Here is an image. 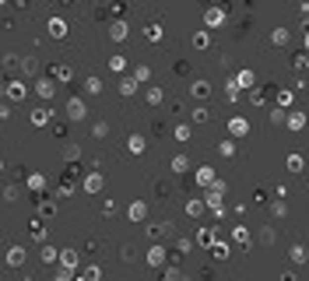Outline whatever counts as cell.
<instances>
[{
  "label": "cell",
  "instance_id": "cell-1",
  "mask_svg": "<svg viewBox=\"0 0 309 281\" xmlns=\"http://www.w3.org/2000/svg\"><path fill=\"white\" fill-rule=\"evenodd\" d=\"M228 134L232 137H246L250 134V119L246 116H228Z\"/></svg>",
  "mask_w": 309,
  "mask_h": 281
},
{
  "label": "cell",
  "instance_id": "cell-2",
  "mask_svg": "<svg viewBox=\"0 0 309 281\" xmlns=\"http://www.w3.org/2000/svg\"><path fill=\"white\" fill-rule=\"evenodd\" d=\"M236 85H239L243 92H250V88L257 85V70H250V67H243V70L236 74Z\"/></svg>",
  "mask_w": 309,
  "mask_h": 281
},
{
  "label": "cell",
  "instance_id": "cell-3",
  "mask_svg": "<svg viewBox=\"0 0 309 281\" xmlns=\"http://www.w3.org/2000/svg\"><path fill=\"white\" fill-rule=\"evenodd\" d=\"M204 211H207V200L204 197H193L190 204H186V215L190 218H204Z\"/></svg>",
  "mask_w": 309,
  "mask_h": 281
},
{
  "label": "cell",
  "instance_id": "cell-4",
  "mask_svg": "<svg viewBox=\"0 0 309 281\" xmlns=\"http://www.w3.org/2000/svg\"><path fill=\"white\" fill-rule=\"evenodd\" d=\"M109 39H112V43H123V39H127V21L123 18H116L109 25Z\"/></svg>",
  "mask_w": 309,
  "mask_h": 281
},
{
  "label": "cell",
  "instance_id": "cell-5",
  "mask_svg": "<svg viewBox=\"0 0 309 281\" xmlns=\"http://www.w3.org/2000/svg\"><path fill=\"white\" fill-rule=\"evenodd\" d=\"M214 239H218V232H214V228H197V235H193V243L207 250V246L214 243Z\"/></svg>",
  "mask_w": 309,
  "mask_h": 281
},
{
  "label": "cell",
  "instance_id": "cell-6",
  "mask_svg": "<svg viewBox=\"0 0 309 281\" xmlns=\"http://www.w3.org/2000/svg\"><path fill=\"white\" fill-rule=\"evenodd\" d=\"M306 123H309L306 112H285V127H288V130H302Z\"/></svg>",
  "mask_w": 309,
  "mask_h": 281
},
{
  "label": "cell",
  "instance_id": "cell-7",
  "mask_svg": "<svg viewBox=\"0 0 309 281\" xmlns=\"http://www.w3.org/2000/svg\"><path fill=\"white\" fill-rule=\"evenodd\" d=\"M165 257H169V253H165V246H151V250H148V264H151V267H162V264H165Z\"/></svg>",
  "mask_w": 309,
  "mask_h": 281
},
{
  "label": "cell",
  "instance_id": "cell-8",
  "mask_svg": "<svg viewBox=\"0 0 309 281\" xmlns=\"http://www.w3.org/2000/svg\"><path fill=\"white\" fill-rule=\"evenodd\" d=\"M221 21H225V11H221V7H211V11L204 14V25H207V28H218Z\"/></svg>",
  "mask_w": 309,
  "mask_h": 281
},
{
  "label": "cell",
  "instance_id": "cell-9",
  "mask_svg": "<svg viewBox=\"0 0 309 281\" xmlns=\"http://www.w3.org/2000/svg\"><path fill=\"white\" fill-rule=\"evenodd\" d=\"M207 92H211V85L204 81V77H201V81H193V85H190V95L197 99V102H201V99H207Z\"/></svg>",
  "mask_w": 309,
  "mask_h": 281
},
{
  "label": "cell",
  "instance_id": "cell-10",
  "mask_svg": "<svg viewBox=\"0 0 309 281\" xmlns=\"http://www.w3.org/2000/svg\"><path fill=\"white\" fill-rule=\"evenodd\" d=\"M67 116H70V119H85V102H81V99H70V102H67Z\"/></svg>",
  "mask_w": 309,
  "mask_h": 281
},
{
  "label": "cell",
  "instance_id": "cell-11",
  "mask_svg": "<svg viewBox=\"0 0 309 281\" xmlns=\"http://www.w3.org/2000/svg\"><path fill=\"white\" fill-rule=\"evenodd\" d=\"M190 43H193V50H207V46H211V35H207V28L193 32V39H190Z\"/></svg>",
  "mask_w": 309,
  "mask_h": 281
},
{
  "label": "cell",
  "instance_id": "cell-12",
  "mask_svg": "<svg viewBox=\"0 0 309 281\" xmlns=\"http://www.w3.org/2000/svg\"><path fill=\"white\" fill-rule=\"evenodd\" d=\"M148 218V204H144V200H134V204H130V222H144Z\"/></svg>",
  "mask_w": 309,
  "mask_h": 281
},
{
  "label": "cell",
  "instance_id": "cell-13",
  "mask_svg": "<svg viewBox=\"0 0 309 281\" xmlns=\"http://www.w3.org/2000/svg\"><path fill=\"white\" fill-rule=\"evenodd\" d=\"M239 95H243V88L236 85V77H228V81H225V99L228 102H239Z\"/></svg>",
  "mask_w": 309,
  "mask_h": 281
},
{
  "label": "cell",
  "instance_id": "cell-14",
  "mask_svg": "<svg viewBox=\"0 0 309 281\" xmlns=\"http://www.w3.org/2000/svg\"><path fill=\"white\" fill-rule=\"evenodd\" d=\"M35 92L43 95V99H53V92H56V88H53L50 77H39V81H35Z\"/></svg>",
  "mask_w": 309,
  "mask_h": 281
},
{
  "label": "cell",
  "instance_id": "cell-15",
  "mask_svg": "<svg viewBox=\"0 0 309 281\" xmlns=\"http://www.w3.org/2000/svg\"><path fill=\"white\" fill-rule=\"evenodd\" d=\"M50 35H53V39H63V35H67V21H63V18H50Z\"/></svg>",
  "mask_w": 309,
  "mask_h": 281
},
{
  "label": "cell",
  "instance_id": "cell-16",
  "mask_svg": "<svg viewBox=\"0 0 309 281\" xmlns=\"http://www.w3.org/2000/svg\"><path fill=\"white\" fill-rule=\"evenodd\" d=\"M50 116H53V109H46V106H43V109H35V112H32V123H35V127H46V123H50Z\"/></svg>",
  "mask_w": 309,
  "mask_h": 281
},
{
  "label": "cell",
  "instance_id": "cell-17",
  "mask_svg": "<svg viewBox=\"0 0 309 281\" xmlns=\"http://www.w3.org/2000/svg\"><path fill=\"white\" fill-rule=\"evenodd\" d=\"M207 119H211V109L207 106H197V109L190 112V123H207Z\"/></svg>",
  "mask_w": 309,
  "mask_h": 281
},
{
  "label": "cell",
  "instance_id": "cell-18",
  "mask_svg": "<svg viewBox=\"0 0 309 281\" xmlns=\"http://www.w3.org/2000/svg\"><path fill=\"white\" fill-rule=\"evenodd\" d=\"M7 95L18 102V99H25V95H28V88H25L21 81H7Z\"/></svg>",
  "mask_w": 309,
  "mask_h": 281
},
{
  "label": "cell",
  "instance_id": "cell-19",
  "mask_svg": "<svg viewBox=\"0 0 309 281\" xmlns=\"http://www.w3.org/2000/svg\"><path fill=\"white\" fill-rule=\"evenodd\" d=\"M197 183H201V186H211V183H214V169H211V166H201V169H197Z\"/></svg>",
  "mask_w": 309,
  "mask_h": 281
},
{
  "label": "cell",
  "instance_id": "cell-20",
  "mask_svg": "<svg viewBox=\"0 0 309 281\" xmlns=\"http://www.w3.org/2000/svg\"><path fill=\"white\" fill-rule=\"evenodd\" d=\"M288 28H274V32H270V43H274V46H288Z\"/></svg>",
  "mask_w": 309,
  "mask_h": 281
},
{
  "label": "cell",
  "instance_id": "cell-21",
  "mask_svg": "<svg viewBox=\"0 0 309 281\" xmlns=\"http://www.w3.org/2000/svg\"><path fill=\"white\" fill-rule=\"evenodd\" d=\"M207 250H211V257H214V260H228V246H225V243H218V239H214Z\"/></svg>",
  "mask_w": 309,
  "mask_h": 281
},
{
  "label": "cell",
  "instance_id": "cell-22",
  "mask_svg": "<svg viewBox=\"0 0 309 281\" xmlns=\"http://www.w3.org/2000/svg\"><path fill=\"white\" fill-rule=\"evenodd\" d=\"M292 102H295V88H281V92H278V106H281V109H288Z\"/></svg>",
  "mask_w": 309,
  "mask_h": 281
},
{
  "label": "cell",
  "instance_id": "cell-23",
  "mask_svg": "<svg viewBox=\"0 0 309 281\" xmlns=\"http://www.w3.org/2000/svg\"><path fill=\"white\" fill-rule=\"evenodd\" d=\"M127 148H130V155H144V148H148V141H144V137H141V134H134V137H130V144H127Z\"/></svg>",
  "mask_w": 309,
  "mask_h": 281
},
{
  "label": "cell",
  "instance_id": "cell-24",
  "mask_svg": "<svg viewBox=\"0 0 309 281\" xmlns=\"http://www.w3.org/2000/svg\"><path fill=\"white\" fill-rule=\"evenodd\" d=\"M85 190H88V193H99V190H102V176H99V172L85 176Z\"/></svg>",
  "mask_w": 309,
  "mask_h": 281
},
{
  "label": "cell",
  "instance_id": "cell-25",
  "mask_svg": "<svg viewBox=\"0 0 309 281\" xmlns=\"http://www.w3.org/2000/svg\"><path fill=\"white\" fill-rule=\"evenodd\" d=\"M7 264H11V267L25 264V250H21V246H11V250H7Z\"/></svg>",
  "mask_w": 309,
  "mask_h": 281
},
{
  "label": "cell",
  "instance_id": "cell-26",
  "mask_svg": "<svg viewBox=\"0 0 309 281\" xmlns=\"http://www.w3.org/2000/svg\"><path fill=\"white\" fill-rule=\"evenodd\" d=\"M137 85H141L137 77H123V81H120V95H134V92H137Z\"/></svg>",
  "mask_w": 309,
  "mask_h": 281
},
{
  "label": "cell",
  "instance_id": "cell-27",
  "mask_svg": "<svg viewBox=\"0 0 309 281\" xmlns=\"http://www.w3.org/2000/svg\"><path fill=\"white\" fill-rule=\"evenodd\" d=\"M285 166H288V172H302L306 158H302V155H288V162H285Z\"/></svg>",
  "mask_w": 309,
  "mask_h": 281
},
{
  "label": "cell",
  "instance_id": "cell-28",
  "mask_svg": "<svg viewBox=\"0 0 309 281\" xmlns=\"http://www.w3.org/2000/svg\"><path fill=\"white\" fill-rule=\"evenodd\" d=\"M144 35H148V43H162V35H165V32H162V25H148V32H144Z\"/></svg>",
  "mask_w": 309,
  "mask_h": 281
},
{
  "label": "cell",
  "instance_id": "cell-29",
  "mask_svg": "<svg viewBox=\"0 0 309 281\" xmlns=\"http://www.w3.org/2000/svg\"><path fill=\"white\" fill-rule=\"evenodd\" d=\"M60 260H63V267H70V271L77 267V253H74V250H60Z\"/></svg>",
  "mask_w": 309,
  "mask_h": 281
},
{
  "label": "cell",
  "instance_id": "cell-30",
  "mask_svg": "<svg viewBox=\"0 0 309 281\" xmlns=\"http://www.w3.org/2000/svg\"><path fill=\"white\" fill-rule=\"evenodd\" d=\"M288 257H292L295 264H306V246H299V243H295V246L288 250Z\"/></svg>",
  "mask_w": 309,
  "mask_h": 281
},
{
  "label": "cell",
  "instance_id": "cell-31",
  "mask_svg": "<svg viewBox=\"0 0 309 281\" xmlns=\"http://www.w3.org/2000/svg\"><path fill=\"white\" fill-rule=\"evenodd\" d=\"M232 235H236V243H239V246H246V243H250V232H246L243 225H236V228H232Z\"/></svg>",
  "mask_w": 309,
  "mask_h": 281
},
{
  "label": "cell",
  "instance_id": "cell-32",
  "mask_svg": "<svg viewBox=\"0 0 309 281\" xmlns=\"http://www.w3.org/2000/svg\"><path fill=\"white\" fill-rule=\"evenodd\" d=\"M134 77H137V81H151V67H148V63L134 67Z\"/></svg>",
  "mask_w": 309,
  "mask_h": 281
},
{
  "label": "cell",
  "instance_id": "cell-33",
  "mask_svg": "<svg viewBox=\"0 0 309 281\" xmlns=\"http://www.w3.org/2000/svg\"><path fill=\"white\" fill-rule=\"evenodd\" d=\"M218 151H221L225 158H232V155H236V141H232V137H228V141H221V144H218Z\"/></svg>",
  "mask_w": 309,
  "mask_h": 281
},
{
  "label": "cell",
  "instance_id": "cell-34",
  "mask_svg": "<svg viewBox=\"0 0 309 281\" xmlns=\"http://www.w3.org/2000/svg\"><path fill=\"white\" fill-rule=\"evenodd\" d=\"M28 232H32L35 239H39V243L46 239V228H43V222H32V225H28Z\"/></svg>",
  "mask_w": 309,
  "mask_h": 281
},
{
  "label": "cell",
  "instance_id": "cell-35",
  "mask_svg": "<svg viewBox=\"0 0 309 281\" xmlns=\"http://www.w3.org/2000/svg\"><path fill=\"white\" fill-rule=\"evenodd\" d=\"M246 99H250V102H253V106H263V92H260V88H257V85H253V88H250V92H246Z\"/></svg>",
  "mask_w": 309,
  "mask_h": 281
},
{
  "label": "cell",
  "instance_id": "cell-36",
  "mask_svg": "<svg viewBox=\"0 0 309 281\" xmlns=\"http://www.w3.org/2000/svg\"><path fill=\"white\" fill-rule=\"evenodd\" d=\"M109 70L116 74V70H127V60L123 56H109Z\"/></svg>",
  "mask_w": 309,
  "mask_h": 281
},
{
  "label": "cell",
  "instance_id": "cell-37",
  "mask_svg": "<svg viewBox=\"0 0 309 281\" xmlns=\"http://www.w3.org/2000/svg\"><path fill=\"white\" fill-rule=\"evenodd\" d=\"M85 88H88V95H99V92H102V81H99V77H88Z\"/></svg>",
  "mask_w": 309,
  "mask_h": 281
},
{
  "label": "cell",
  "instance_id": "cell-38",
  "mask_svg": "<svg viewBox=\"0 0 309 281\" xmlns=\"http://www.w3.org/2000/svg\"><path fill=\"white\" fill-rule=\"evenodd\" d=\"M53 77L56 81H70V67H53Z\"/></svg>",
  "mask_w": 309,
  "mask_h": 281
},
{
  "label": "cell",
  "instance_id": "cell-39",
  "mask_svg": "<svg viewBox=\"0 0 309 281\" xmlns=\"http://www.w3.org/2000/svg\"><path fill=\"white\" fill-rule=\"evenodd\" d=\"M186 166H190V162H186L183 155H176V158H172V172H186Z\"/></svg>",
  "mask_w": 309,
  "mask_h": 281
},
{
  "label": "cell",
  "instance_id": "cell-40",
  "mask_svg": "<svg viewBox=\"0 0 309 281\" xmlns=\"http://www.w3.org/2000/svg\"><path fill=\"white\" fill-rule=\"evenodd\" d=\"M148 102L158 106V102H162V88H148Z\"/></svg>",
  "mask_w": 309,
  "mask_h": 281
},
{
  "label": "cell",
  "instance_id": "cell-41",
  "mask_svg": "<svg viewBox=\"0 0 309 281\" xmlns=\"http://www.w3.org/2000/svg\"><path fill=\"white\" fill-rule=\"evenodd\" d=\"M179 278H183L179 267H165V281H179Z\"/></svg>",
  "mask_w": 309,
  "mask_h": 281
},
{
  "label": "cell",
  "instance_id": "cell-42",
  "mask_svg": "<svg viewBox=\"0 0 309 281\" xmlns=\"http://www.w3.org/2000/svg\"><path fill=\"white\" fill-rule=\"evenodd\" d=\"M270 211H274V218H281L288 211V204H285V200H274V208H270Z\"/></svg>",
  "mask_w": 309,
  "mask_h": 281
},
{
  "label": "cell",
  "instance_id": "cell-43",
  "mask_svg": "<svg viewBox=\"0 0 309 281\" xmlns=\"http://www.w3.org/2000/svg\"><path fill=\"white\" fill-rule=\"evenodd\" d=\"M176 137H179V141H190V127L179 123V127H176Z\"/></svg>",
  "mask_w": 309,
  "mask_h": 281
},
{
  "label": "cell",
  "instance_id": "cell-44",
  "mask_svg": "<svg viewBox=\"0 0 309 281\" xmlns=\"http://www.w3.org/2000/svg\"><path fill=\"white\" fill-rule=\"evenodd\" d=\"M28 186H32V190H43V176H39V172L28 176Z\"/></svg>",
  "mask_w": 309,
  "mask_h": 281
},
{
  "label": "cell",
  "instance_id": "cell-45",
  "mask_svg": "<svg viewBox=\"0 0 309 281\" xmlns=\"http://www.w3.org/2000/svg\"><path fill=\"white\" fill-rule=\"evenodd\" d=\"M43 260H46V264H53V260H56V250H53V246H46V250H43Z\"/></svg>",
  "mask_w": 309,
  "mask_h": 281
},
{
  "label": "cell",
  "instance_id": "cell-46",
  "mask_svg": "<svg viewBox=\"0 0 309 281\" xmlns=\"http://www.w3.org/2000/svg\"><path fill=\"white\" fill-rule=\"evenodd\" d=\"M81 278H85V281H88V278H102V271H99V267H85V274H81Z\"/></svg>",
  "mask_w": 309,
  "mask_h": 281
},
{
  "label": "cell",
  "instance_id": "cell-47",
  "mask_svg": "<svg viewBox=\"0 0 309 281\" xmlns=\"http://www.w3.org/2000/svg\"><path fill=\"white\" fill-rule=\"evenodd\" d=\"M4 4H7V0H0V7H4Z\"/></svg>",
  "mask_w": 309,
  "mask_h": 281
},
{
  "label": "cell",
  "instance_id": "cell-48",
  "mask_svg": "<svg viewBox=\"0 0 309 281\" xmlns=\"http://www.w3.org/2000/svg\"><path fill=\"white\" fill-rule=\"evenodd\" d=\"M0 169H4V162H0Z\"/></svg>",
  "mask_w": 309,
  "mask_h": 281
}]
</instances>
